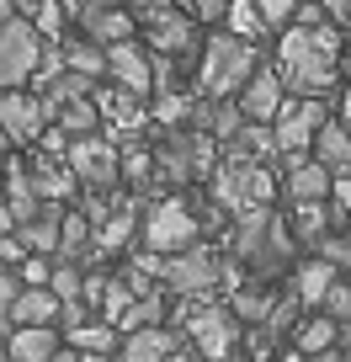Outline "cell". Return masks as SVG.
Segmentation results:
<instances>
[{"label": "cell", "instance_id": "obj_33", "mask_svg": "<svg viewBox=\"0 0 351 362\" xmlns=\"http://www.w3.org/2000/svg\"><path fill=\"white\" fill-rule=\"evenodd\" d=\"M340 341H346V346H351V320H346V325H340Z\"/></svg>", "mask_w": 351, "mask_h": 362}, {"label": "cell", "instance_id": "obj_25", "mask_svg": "<svg viewBox=\"0 0 351 362\" xmlns=\"http://www.w3.org/2000/svg\"><path fill=\"white\" fill-rule=\"evenodd\" d=\"M192 107H197V96H182V90L160 86L155 102H149V117H155V128H176V123H192Z\"/></svg>", "mask_w": 351, "mask_h": 362}, {"label": "cell", "instance_id": "obj_15", "mask_svg": "<svg viewBox=\"0 0 351 362\" xmlns=\"http://www.w3.org/2000/svg\"><path fill=\"white\" fill-rule=\"evenodd\" d=\"M64 325H16L6 330V357L11 362H59L64 351Z\"/></svg>", "mask_w": 351, "mask_h": 362}, {"label": "cell", "instance_id": "obj_4", "mask_svg": "<svg viewBox=\"0 0 351 362\" xmlns=\"http://www.w3.org/2000/svg\"><path fill=\"white\" fill-rule=\"evenodd\" d=\"M256 69H261V54H256L250 37L229 33V27L213 33V37H203V64H197V86H203V96H239Z\"/></svg>", "mask_w": 351, "mask_h": 362}, {"label": "cell", "instance_id": "obj_17", "mask_svg": "<svg viewBox=\"0 0 351 362\" xmlns=\"http://www.w3.org/2000/svg\"><path fill=\"white\" fill-rule=\"evenodd\" d=\"M287 102V80L282 69H256L250 75V86L239 90V107H245V117H261V123H272L277 112H282Z\"/></svg>", "mask_w": 351, "mask_h": 362}, {"label": "cell", "instance_id": "obj_7", "mask_svg": "<svg viewBox=\"0 0 351 362\" xmlns=\"http://www.w3.org/2000/svg\"><path fill=\"white\" fill-rule=\"evenodd\" d=\"M197 240H203V214H192L186 197H155V203L144 208L138 245L170 256V250H186V245H197Z\"/></svg>", "mask_w": 351, "mask_h": 362}, {"label": "cell", "instance_id": "obj_20", "mask_svg": "<svg viewBox=\"0 0 351 362\" xmlns=\"http://www.w3.org/2000/svg\"><path fill=\"white\" fill-rule=\"evenodd\" d=\"M287 208H293L287 218H293L298 240H304L309 250H314V245H319V240H325V235H330L335 224H346V218H340L335 208H325V197H309V203H287Z\"/></svg>", "mask_w": 351, "mask_h": 362}, {"label": "cell", "instance_id": "obj_5", "mask_svg": "<svg viewBox=\"0 0 351 362\" xmlns=\"http://www.w3.org/2000/svg\"><path fill=\"white\" fill-rule=\"evenodd\" d=\"M182 325H186V341H192V351L197 357H213V362H224V357H239V325L245 320L229 309V298L218 304V298H186L182 304Z\"/></svg>", "mask_w": 351, "mask_h": 362}, {"label": "cell", "instance_id": "obj_22", "mask_svg": "<svg viewBox=\"0 0 351 362\" xmlns=\"http://www.w3.org/2000/svg\"><path fill=\"white\" fill-rule=\"evenodd\" d=\"M102 117H107V112H102V102H96V96H75V102H69L54 123L64 128L69 139H85V134H102Z\"/></svg>", "mask_w": 351, "mask_h": 362}, {"label": "cell", "instance_id": "obj_23", "mask_svg": "<svg viewBox=\"0 0 351 362\" xmlns=\"http://www.w3.org/2000/svg\"><path fill=\"white\" fill-rule=\"evenodd\" d=\"M224 27L239 37H250V43H261V37H272V22L261 16V0H229L224 11Z\"/></svg>", "mask_w": 351, "mask_h": 362}, {"label": "cell", "instance_id": "obj_27", "mask_svg": "<svg viewBox=\"0 0 351 362\" xmlns=\"http://www.w3.org/2000/svg\"><path fill=\"white\" fill-rule=\"evenodd\" d=\"M165 309H170V298L165 293H138L133 304H128V315L117 320V330H138V325H160V320H165Z\"/></svg>", "mask_w": 351, "mask_h": 362}, {"label": "cell", "instance_id": "obj_18", "mask_svg": "<svg viewBox=\"0 0 351 362\" xmlns=\"http://www.w3.org/2000/svg\"><path fill=\"white\" fill-rule=\"evenodd\" d=\"M335 272H340V267H335L330 256H319V250L293 267V293L304 298V309H325V293L335 288Z\"/></svg>", "mask_w": 351, "mask_h": 362}, {"label": "cell", "instance_id": "obj_11", "mask_svg": "<svg viewBox=\"0 0 351 362\" xmlns=\"http://www.w3.org/2000/svg\"><path fill=\"white\" fill-rule=\"evenodd\" d=\"M0 123H6V144L11 149H32L37 139L48 134V107H43V96H32V90H22V86H6V96H0Z\"/></svg>", "mask_w": 351, "mask_h": 362}, {"label": "cell", "instance_id": "obj_28", "mask_svg": "<svg viewBox=\"0 0 351 362\" xmlns=\"http://www.w3.org/2000/svg\"><path fill=\"white\" fill-rule=\"evenodd\" d=\"M314 250H319V256H330L335 267H351V218H346V224H335Z\"/></svg>", "mask_w": 351, "mask_h": 362}, {"label": "cell", "instance_id": "obj_12", "mask_svg": "<svg viewBox=\"0 0 351 362\" xmlns=\"http://www.w3.org/2000/svg\"><path fill=\"white\" fill-rule=\"evenodd\" d=\"M186 330H170L165 320L160 325H138L123 336V346H117V357L123 362H160V357H197L192 346H182Z\"/></svg>", "mask_w": 351, "mask_h": 362}, {"label": "cell", "instance_id": "obj_2", "mask_svg": "<svg viewBox=\"0 0 351 362\" xmlns=\"http://www.w3.org/2000/svg\"><path fill=\"white\" fill-rule=\"evenodd\" d=\"M155 165L170 187H186V181H213L218 160H224V144H218L208 128L197 123H176V128H155Z\"/></svg>", "mask_w": 351, "mask_h": 362}, {"label": "cell", "instance_id": "obj_3", "mask_svg": "<svg viewBox=\"0 0 351 362\" xmlns=\"http://www.w3.org/2000/svg\"><path fill=\"white\" fill-rule=\"evenodd\" d=\"M277 69H282L287 90L298 96H325L335 86V69H340V54L319 48L314 27H282V43H277Z\"/></svg>", "mask_w": 351, "mask_h": 362}, {"label": "cell", "instance_id": "obj_26", "mask_svg": "<svg viewBox=\"0 0 351 362\" xmlns=\"http://www.w3.org/2000/svg\"><path fill=\"white\" fill-rule=\"evenodd\" d=\"M69 48V69H80V75H107V43H96L91 33H80V37H64Z\"/></svg>", "mask_w": 351, "mask_h": 362}, {"label": "cell", "instance_id": "obj_6", "mask_svg": "<svg viewBox=\"0 0 351 362\" xmlns=\"http://www.w3.org/2000/svg\"><path fill=\"white\" fill-rule=\"evenodd\" d=\"M160 283L176 298H213L218 288H224V256L208 250L203 240L186 245V250H170V256L160 261Z\"/></svg>", "mask_w": 351, "mask_h": 362}, {"label": "cell", "instance_id": "obj_10", "mask_svg": "<svg viewBox=\"0 0 351 362\" xmlns=\"http://www.w3.org/2000/svg\"><path fill=\"white\" fill-rule=\"evenodd\" d=\"M272 123H277V149H282V155H309L319 128L330 123V107H325V96H298L293 90Z\"/></svg>", "mask_w": 351, "mask_h": 362}, {"label": "cell", "instance_id": "obj_29", "mask_svg": "<svg viewBox=\"0 0 351 362\" xmlns=\"http://www.w3.org/2000/svg\"><path fill=\"white\" fill-rule=\"evenodd\" d=\"M261 16L272 22V33H282V27L298 22V0H261Z\"/></svg>", "mask_w": 351, "mask_h": 362}, {"label": "cell", "instance_id": "obj_8", "mask_svg": "<svg viewBox=\"0 0 351 362\" xmlns=\"http://www.w3.org/2000/svg\"><path fill=\"white\" fill-rule=\"evenodd\" d=\"M48 33L32 22L27 11H6V27H0V80L6 86H32L37 64H43Z\"/></svg>", "mask_w": 351, "mask_h": 362}, {"label": "cell", "instance_id": "obj_16", "mask_svg": "<svg viewBox=\"0 0 351 362\" xmlns=\"http://www.w3.org/2000/svg\"><path fill=\"white\" fill-rule=\"evenodd\" d=\"M59 320H64V298H59L54 283H27L22 298L6 309V330H16V325H59Z\"/></svg>", "mask_w": 351, "mask_h": 362}, {"label": "cell", "instance_id": "obj_14", "mask_svg": "<svg viewBox=\"0 0 351 362\" xmlns=\"http://www.w3.org/2000/svg\"><path fill=\"white\" fill-rule=\"evenodd\" d=\"M107 80H117V86L138 90V96L160 90V75H155V64H149L144 43H133V37H123V43H112V48H107Z\"/></svg>", "mask_w": 351, "mask_h": 362}, {"label": "cell", "instance_id": "obj_21", "mask_svg": "<svg viewBox=\"0 0 351 362\" xmlns=\"http://www.w3.org/2000/svg\"><path fill=\"white\" fill-rule=\"evenodd\" d=\"M293 341H298V346L287 351V357H325V351L340 341V320L319 309V315L309 320V325H298V336H293Z\"/></svg>", "mask_w": 351, "mask_h": 362}, {"label": "cell", "instance_id": "obj_1", "mask_svg": "<svg viewBox=\"0 0 351 362\" xmlns=\"http://www.w3.org/2000/svg\"><path fill=\"white\" fill-rule=\"evenodd\" d=\"M298 250H304V240H298L293 218L272 214V203L245 208L239 224L229 229V256H239V261H245V272H250V277H261V283H277V277L293 267Z\"/></svg>", "mask_w": 351, "mask_h": 362}, {"label": "cell", "instance_id": "obj_30", "mask_svg": "<svg viewBox=\"0 0 351 362\" xmlns=\"http://www.w3.org/2000/svg\"><path fill=\"white\" fill-rule=\"evenodd\" d=\"M325 315H335L340 325L351 320V277H335V288L325 293Z\"/></svg>", "mask_w": 351, "mask_h": 362}, {"label": "cell", "instance_id": "obj_13", "mask_svg": "<svg viewBox=\"0 0 351 362\" xmlns=\"http://www.w3.org/2000/svg\"><path fill=\"white\" fill-rule=\"evenodd\" d=\"M75 22H80V33H91L96 43H107V48L123 43V37H133L138 27H144V22H138V11H133V6H123V0H117V6H107V0H85V6L75 11Z\"/></svg>", "mask_w": 351, "mask_h": 362}, {"label": "cell", "instance_id": "obj_31", "mask_svg": "<svg viewBox=\"0 0 351 362\" xmlns=\"http://www.w3.org/2000/svg\"><path fill=\"white\" fill-rule=\"evenodd\" d=\"M340 75L351 80V33H346V48H340Z\"/></svg>", "mask_w": 351, "mask_h": 362}, {"label": "cell", "instance_id": "obj_19", "mask_svg": "<svg viewBox=\"0 0 351 362\" xmlns=\"http://www.w3.org/2000/svg\"><path fill=\"white\" fill-rule=\"evenodd\" d=\"M277 149V128H261V117H245L234 134L224 139V160H272Z\"/></svg>", "mask_w": 351, "mask_h": 362}, {"label": "cell", "instance_id": "obj_32", "mask_svg": "<svg viewBox=\"0 0 351 362\" xmlns=\"http://www.w3.org/2000/svg\"><path fill=\"white\" fill-rule=\"evenodd\" d=\"M155 6H170V0H133V11L144 16V11H155Z\"/></svg>", "mask_w": 351, "mask_h": 362}, {"label": "cell", "instance_id": "obj_24", "mask_svg": "<svg viewBox=\"0 0 351 362\" xmlns=\"http://www.w3.org/2000/svg\"><path fill=\"white\" fill-rule=\"evenodd\" d=\"M314 155L325 160L330 170H351V128L330 117V123L319 128V139H314Z\"/></svg>", "mask_w": 351, "mask_h": 362}, {"label": "cell", "instance_id": "obj_9", "mask_svg": "<svg viewBox=\"0 0 351 362\" xmlns=\"http://www.w3.org/2000/svg\"><path fill=\"white\" fill-rule=\"evenodd\" d=\"M213 197L229 214H245V208H261L277 197V176L266 170V160H218Z\"/></svg>", "mask_w": 351, "mask_h": 362}]
</instances>
